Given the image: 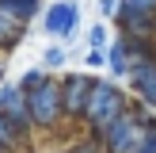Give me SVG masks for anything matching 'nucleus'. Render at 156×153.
<instances>
[{
	"label": "nucleus",
	"instance_id": "1",
	"mask_svg": "<svg viewBox=\"0 0 156 153\" xmlns=\"http://www.w3.org/2000/svg\"><path fill=\"white\" fill-rule=\"evenodd\" d=\"M152 115H156L152 107H145V103H129L118 119H111L107 126H99L95 134H99L103 153H133L137 145L145 142V134H149Z\"/></svg>",
	"mask_w": 156,
	"mask_h": 153
},
{
	"label": "nucleus",
	"instance_id": "2",
	"mask_svg": "<svg viewBox=\"0 0 156 153\" xmlns=\"http://www.w3.org/2000/svg\"><path fill=\"white\" fill-rule=\"evenodd\" d=\"M126 92L111 80H91V96H88V111H84V122H88V130H99L107 126L111 119H118L122 111H126Z\"/></svg>",
	"mask_w": 156,
	"mask_h": 153
},
{
	"label": "nucleus",
	"instance_id": "3",
	"mask_svg": "<svg viewBox=\"0 0 156 153\" xmlns=\"http://www.w3.org/2000/svg\"><path fill=\"white\" fill-rule=\"evenodd\" d=\"M30 103V119H34V130H53L65 119V99H61V80L50 76L46 84H38L34 92H27Z\"/></svg>",
	"mask_w": 156,
	"mask_h": 153
},
{
	"label": "nucleus",
	"instance_id": "4",
	"mask_svg": "<svg viewBox=\"0 0 156 153\" xmlns=\"http://www.w3.org/2000/svg\"><path fill=\"white\" fill-rule=\"evenodd\" d=\"M0 115L19 130L23 138H30L34 130V119H30V103H27V92L19 84H0Z\"/></svg>",
	"mask_w": 156,
	"mask_h": 153
},
{
	"label": "nucleus",
	"instance_id": "5",
	"mask_svg": "<svg viewBox=\"0 0 156 153\" xmlns=\"http://www.w3.org/2000/svg\"><path fill=\"white\" fill-rule=\"evenodd\" d=\"M91 73H65L61 76V99H65V119L84 122L88 111V96H91Z\"/></svg>",
	"mask_w": 156,
	"mask_h": 153
},
{
	"label": "nucleus",
	"instance_id": "6",
	"mask_svg": "<svg viewBox=\"0 0 156 153\" xmlns=\"http://www.w3.org/2000/svg\"><path fill=\"white\" fill-rule=\"evenodd\" d=\"M76 23H80V4H76V0H53L42 12V27L50 31L53 38H73Z\"/></svg>",
	"mask_w": 156,
	"mask_h": 153
},
{
	"label": "nucleus",
	"instance_id": "7",
	"mask_svg": "<svg viewBox=\"0 0 156 153\" xmlns=\"http://www.w3.org/2000/svg\"><path fill=\"white\" fill-rule=\"evenodd\" d=\"M129 65H133V54H129V42L126 35H114L111 42H107V73L118 80V76H129Z\"/></svg>",
	"mask_w": 156,
	"mask_h": 153
},
{
	"label": "nucleus",
	"instance_id": "8",
	"mask_svg": "<svg viewBox=\"0 0 156 153\" xmlns=\"http://www.w3.org/2000/svg\"><path fill=\"white\" fill-rule=\"evenodd\" d=\"M23 35H27V19H19L8 8H0V54H12L23 42Z\"/></svg>",
	"mask_w": 156,
	"mask_h": 153
},
{
	"label": "nucleus",
	"instance_id": "9",
	"mask_svg": "<svg viewBox=\"0 0 156 153\" xmlns=\"http://www.w3.org/2000/svg\"><path fill=\"white\" fill-rule=\"evenodd\" d=\"M114 23L133 38H156V15H118Z\"/></svg>",
	"mask_w": 156,
	"mask_h": 153
},
{
	"label": "nucleus",
	"instance_id": "10",
	"mask_svg": "<svg viewBox=\"0 0 156 153\" xmlns=\"http://www.w3.org/2000/svg\"><path fill=\"white\" fill-rule=\"evenodd\" d=\"M0 8H8L12 15H19V19H34L38 12H42V0H0Z\"/></svg>",
	"mask_w": 156,
	"mask_h": 153
},
{
	"label": "nucleus",
	"instance_id": "11",
	"mask_svg": "<svg viewBox=\"0 0 156 153\" xmlns=\"http://www.w3.org/2000/svg\"><path fill=\"white\" fill-rule=\"evenodd\" d=\"M0 145H8V149H12V153H19L23 145H27V138H23L19 130H15L12 122L4 119V115H0Z\"/></svg>",
	"mask_w": 156,
	"mask_h": 153
},
{
	"label": "nucleus",
	"instance_id": "12",
	"mask_svg": "<svg viewBox=\"0 0 156 153\" xmlns=\"http://www.w3.org/2000/svg\"><path fill=\"white\" fill-rule=\"evenodd\" d=\"M46 80H50V69H46V65H34V69H27V73H23L15 84H19L23 92H34L38 84H46Z\"/></svg>",
	"mask_w": 156,
	"mask_h": 153
},
{
	"label": "nucleus",
	"instance_id": "13",
	"mask_svg": "<svg viewBox=\"0 0 156 153\" xmlns=\"http://www.w3.org/2000/svg\"><path fill=\"white\" fill-rule=\"evenodd\" d=\"M118 15H156V0H122ZM114 15V19H118Z\"/></svg>",
	"mask_w": 156,
	"mask_h": 153
},
{
	"label": "nucleus",
	"instance_id": "14",
	"mask_svg": "<svg viewBox=\"0 0 156 153\" xmlns=\"http://www.w3.org/2000/svg\"><path fill=\"white\" fill-rule=\"evenodd\" d=\"M61 153H103V145H99V134L91 130V138H76V142H69Z\"/></svg>",
	"mask_w": 156,
	"mask_h": 153
},
{
	"label": "nucleus",
	"instance_id": "15",
	"mask_svg": "<svg viewBox=\"0 0 156 153\" xmlns=\"http://www.w3.org/2000/svg\"><path fill=\"white\" fill-rule=\"evenodd\" d=\"M42 65L50 69V73L61 69V65H65V46H46V50H42Z\"/></svg>",
	"mask_w": 156,
	"mask_h": 153
},
{
	"label": "nucleus",
	"instance_id": "16",
	"mask_svg": "<svg viewBox=\"0 0 156 153\" xmlns=\"http://www.w3.org/2000/svg\"><path fill=\"white\" fill-rule=\"evenodd\" d=\"M107 42H111V31H107V23L88 27V46H107Z\"/></svg>",
	"mask_w": 156,
	"mask_h": 153
},
{
	"label": "nucleus",
	"instance_id": "17",
	"mask_svg": "<svg viewBox=\"0 0 156 153\" xmlns=\"http://www.w3.org/2000/svg\"><path fill=\"white\" fill-rule=\"evenodd\" d=\"M84 65L88 69H107V46H91L88 58H84Z\"/></svg>",
	"mask_w": 156,
	"mask_h": 153
},
{
	"label": "nucleus",
	"instance_id": "18",
	"mask_svg": "<svg viewBox=\"0 0 156 153\" xmlns=\"http://www.w3.org/2000/svg\"><path fill=\"white\" fill-rule=\"evenodd\" d=\"M118 4L122 0H99V15H103V19H114V15H118Z\"/></svg>",
	"mask_w": 156,
	"mask_h": 153
},
{
	"label": "nucleus",
	"instance_id": "19",
	"mask_svg": "<svg viewBox=\"0 0 156 153\" xmlns=\"http://www.w3.org/2000/svg\"><path fill=\"white\" fill-rule=\"evenodd\" d=\"M0 84H4V58H0Z\"/></svg>",
	"mask_w": 156,
	"mask_h": 153
},
{
	"label": "nucleus",
	"instance_id": "20",
	"mask_svg": "<svg viewBox=\"0 0 156 153\" xmlns=\"http://www.w3.org/2000/svg\"><path fill=\"white\" fill-rule=\"evenodd\" d=\"M0 153H12V149H8V145H0Z\"/></svg>",
	"mask_w": 156,
	"mask_h": 153
}]
</instances>
